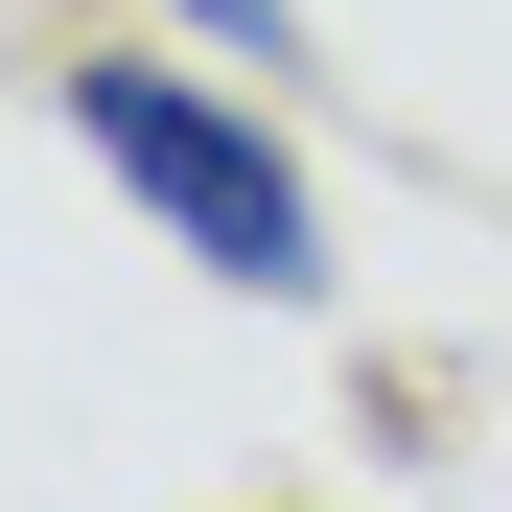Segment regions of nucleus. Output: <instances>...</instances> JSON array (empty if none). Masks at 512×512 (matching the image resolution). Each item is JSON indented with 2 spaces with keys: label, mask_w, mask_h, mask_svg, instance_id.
<instances>
[{
  "label": "nucleus",
  "mask_w": 512,
  "mask_h": 512,
  "mask_svg": "<svg viewBox=\"0 0 512 512\" xmlns=\"http://www.w3.org/2000/svg\"><path fill=\"white\" fill-rule=\"evenodd\" d=\"M163 24H187V47H233L256 94H303V0H163Z\"/></svg>",
  "instance_id": "2"
},
{
  "label": "nucleus",
  "mask_w": 512,
  "mask_h": 512,
  "mask_svg": "<svg viewBox=\"0 0 512 512\" xmlns=\"http://www.w3.org/2000/svg\"><path fill=\"white\" fill-rule=\"evenodd\" d=\"M47 94H70V163H117L187 280L280 303V326L326 303V187H303V140L256 117V94H210V70H163V47H70Z\"/></svg>",
  "instance_id": "1"
}]
</instances>
